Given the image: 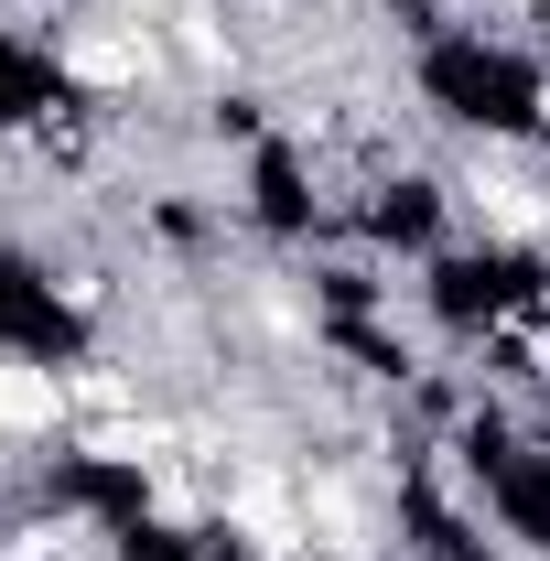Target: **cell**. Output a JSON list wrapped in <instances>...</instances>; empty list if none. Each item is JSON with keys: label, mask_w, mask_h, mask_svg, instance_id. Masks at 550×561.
Instances as JSON below:
<instances>
[{"label": "cell", "mask_w": 550, "mask_h": 561, "mask_svg": "<svg viewBox=\"0 0 550 561\" xmlns=\"http://www.w3.org/2000/svg\"><path fill=\"white\" fill-rule=\"evenodd\" d=\"M529 130H540V140H550V66H540V76H529Z\"/></svg>", "instance_id": "8"}, {"label": "cell", "mask_w": 550, "mask_h": 561, "mask_svg": "<svg viewBox=\"0 0 550 561\" xmlns=\"http://www.w3.org/2000/svg\"><path fill=\"white\" fill-rule=\"evenodd\" d=\"M66 400H76V421H119V411H151V378L119 346H87V356H66Z\"/></svg>", "instance_id": "5"}, {"label": "cell", "mask_w": 550, "mask_h": 561, "mask_svg": "<svg viewBox=\"0 0 550 561\" xmlns=\"http://www.w3.org/2000/svg\"><path fill=\"white\" fill-rule=\"evenodd\" d=\"M98 11H130V22H173L184 0H98Z\"/></svg>", "instance_id": "7"}, {"label": "cell", "mask_w": 550, "mask_h": 561, "mask_svg": "<svg viewBox=\"0 0 550 561\" xmlns=\"http://www.w3.org/2000/svg\"><path fill=\"white\" fill-rule=\"evenodd\" d=\"M76 432V400H66V367L33 346H0V443L11 454H44Z\"/></svg>", "instance_id": "3"}, {"label": "cell", "mask_w": 550, "mask_h": 561, "mask_svg": "<svg viewBox=\"0 0 550 561\" xmlns=\"http://www.w3.org/2000/svg\"><path fill=\"white\" fill-rule=\"evenodd\" d=\"M443 216L465 238H485V249H550V173L518 140H475L443 173Z\"/></svg>", "instance_id": "1"}, {"label": "cell", "mask_w": 550, "mask_h": 561, "mask_svg": "<svg viewBox=\"0 0 550 561\" xmlns=\"http://www.w3.org/2000/svg\"><path fill=\"white\" fill-rule=\"evenodd\" d=\"M507 11H518V22H550V0H507Z\"/></svg>", "instance_id": "9"}, {"label": "cell", "mask_w": 550, "mask_h": 561, "mask_svg": "<svg viewBox=\"0 0 550 561\" xmlns=\"http://www.w3.org/2000/svg\"><path fill=\"white\" fill-rule=\"evenodd\" d=\"M44 302H66L76 324H98V313H108V271H98V260H55V271H44Z\"/></svg>", "instance_id": "6"}, {"label": "cell", "mask_w": 550, "mask_h": 561, "mask_svg": "<svg viewBox=\"0 0 550 561\" xmlns=\"http://www.w3.org/2000/svg\"><path fill=\"white\" fill-rule=\"evenodd\" d=\"M55 76H66L76 98H184V76H173V44H162V22H130V11H87L55 33Z\"/></svg>", "instance_id": "2"}, {"label": "cell", "mask_w": 550, "mask_h": 561, "mask_svg": "<svg viewBox=\"0 0 550 561\" xmlns=\"http://www.w3.org/2000/svg\"><path fill=\"white\" fill-rule=\"evenodd\" d=\"M140 529H151V540H206V529H216V476H206V465L140 476Z\"/></svg>", "instance_id": "4"}]
</instances>
